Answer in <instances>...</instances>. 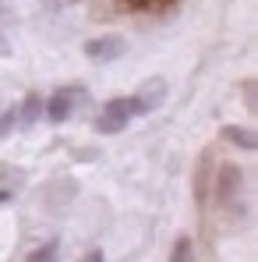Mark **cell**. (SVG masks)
I'll return each instance as SVG.
<instances>
[{
    "label": "cell",
    "instance_id": "1",
    "mask_svg": "<svg viewBox=\"0 0 258 262\" xmlns=\"http://www.w3.org/2000/svg\"><path fill=\"white\" fill-rule=\"evenodd\" d=\"M248 181L237 163H216L213 174V195L209 206L219 209V216L226 220V227H244L248 223Z\"/></svg>",
    "mask_w": 258,
    "mask_h": 262
},
{
    "label": "cell",
    "instance_id": "2",
    "mask_svg": "<svg viewBox=\"0 0 258 262\" xmlns=\"http://www.w3.org/2000/svg\"><path fill=\"white\" fill-rule=\"evenodd\" d=\"M85 99H88V89H82V85H60L43 103V117H46V121H53V124H64V121L75 117V110H78Z\"/></svg>",
    "mask_w": 258,
    "mask_h": 262
},
{
    "label": "cell",
    "instance_id": "3",
    "mask_svg": "<svg viewBox=\"0 0 258 262\" xmlns=\"http://www.w3.org/2000/svg\"><path fill=\"white\" fill-rule=\"evenodd\" d=\"M131 117H142V114H138L134 96L110 99V103L99 110V117H96V131H99V135H117V131H124L131 124Z\"/></svg>",
    "mask_w": 258,
    "mask_h": 262
},
{
    "label": "cell",
    "instance_id": "4",
    "mask_svg": "<svg viewBox=\"0 0 258 262\" xmlns=\"http://www.w3.org/2000/svg\"><path fill=\"white\" fill-rule=\"evenodd\" d=\"M213 174H216V156L213 152H202L198 156V167H195V202H198V209H209Z\"/></svg>",
    "mask_w": 258,
    "mask_h": 262
},
{
    "label": "cell",
    "instance_id": "5",
    "mask_svg": "<svg viewBox=\"0 0 258 262\" xmlns=\"http://www.w3.org/2000/svg\"><path fill=\"white\" fill-rule=\"evenodd\" d=\"M163 99H167V78H163V75H152L145 85L134 92V103H138V114H142V117L152 114V110H159Z\"/></svg>",
    "mask_w": 258,
    "mask_h": 262
},
{
    "label": "cell",
    "instance_id": "6",
    "mask_svg": "<svg viewBox=\"0 0 258 262\" xmlns=\"http://www.w3.org/2000/svg\"><path fill=\"white\" fill-rule=\"evenodd\" d=\"M121 53H124V39H121V36H96V39L85 43V57L92 64H110V60H117Z\"/></svg>",
    "mask_w": 258,
    "mask_h": 262
},
{
    "label": "cell",
    "instance_id": "7",
    "mask_svg": "<svg viewBox=\"0 0 258 262\" xmlns=\"http://www.w3.org/2000/svg\"><path fill=\"white\" fill-rule=\"evenodd\" d=\"M75 195H78V181H75V177L50 181V188H46V209H50V213H60V209H67V206L75 202Z\"/></svg>",
    "mask_w": 258,
    "mask_h": 262
},
{
    "label": "cell",
    "instance_id": "8",
    "mask_svg": "<svg viewBox=\"0 0 258 262\" xmlns=\"http://www.w3.org/2000/svg\"><path fill=\"white\" fill-rule=\"evenodd\" d=\"M219 138L230 142V145H237V149H244V152H255L258 149V131L244 128V124H226V128L219 131Z\"/></svg>",
    "mask_w": 258,
    "mask_h": 262
},
{
    "label": "cell",
    "instance_id": "9",
    "mask_svg": "<svg viewBox=\"0 0 258 262\" xmlns=\"http://www.w3.org/2000/svg\"><path fill=\"white\" fill-rule=\"evenodd\" d=\"M43 117V99L36 96V92H29L25 99H21V106H18V121L21 124H36Z\"/></svg>",
    "mask_w": 258,
    "mask_h": 262
},
{
    "label": "cell",
    "instance_id": "10",
    "mask_svg": "<svg viewBox=\"0 0 258 262\" xmlns=\"http://www.w3.org/2000/svg\"><path fill=\"white\" fill-rule=\"evenodd\" d=\"M170 262H195V241L187 234H180L170 248Z\"/></svg>",
    "mask_w": 258,
    "mask_h": 262
},
{
    "label": "cell",
    "instance_id": "11",
    "mask_svg": "<svg viewBox=\"0 0 258 262\" xmlns=\"http://www.w3.org/2000/svg\"><path fill=\"white\" fill-rule=\"evenodd\" d=\"M25 262H60V241H46L39 248H32Z\"/></svg>",
    "mask_w": 258,
    "mask_h": 262
},
{
    "label": "cell",
    "instance_id": "12",
    "mask_svg": "<svg viewBox=\"0 0 258 262\" xmlns=\"http://www.w3.org/2000/svg\"><path fill=\"white\" fill-rule=\"evenodd\" d=\"M14 121H18V110H7V114L0 117V135H7V131L14 128Z\"/></svg>",
    "mask_w": 258,
    "mask_h": 262
},
{
    "label": "cell",
    "instance_id": "13",
    "mask_svg": "<svg viewBox=\"0 0 258 262\" xmlns=\"http://www.w3.org/2000/svg\"><path fill=\"white\" fill-rule=\"evenodd\" d=\"M244 103H248V110H255L258 99H255V82H244Z\"/></svg>",
    "mask_w": 258,
    "mask_h": 262
},
{
    "label": "cell",
    "instance_id": "14",
    "mask_svg": "<svg viewBox=\"0 0 258 262\" xmlns=\"http://www.w3.org/2000/svg\"><path fill=\"white\" fill-rule=\"evenodd\" d=\"M170 4H177V0H142V7H156V11L159 7H170Z\"/></svg>",
    "mask_w": 258,
    "mask_h": 262
},
{
    "label": "cell",
    "instance_id": "15",
    "mask_svg": "<svg viewBox=\"0 0 258 262\" xmlns=\"http://www.w3.org/2000/svg\"><path fill=\"white\" fill-rule=\"evenodd\" d=\"M82 262H106V259H103V252H99V248H92V252L82 255Z\"/></svg>",
    "mask_w": 258,
    "mask_h": 262
},
{
    "label": "cell",
    "instance_id": "16",
    "mask_svg": "<svg viewBox=\"0 0 258 262\" xmlns=\"http://www.w3.org/2000/svg\"><path fill=\"white\" fill-rule=\"evenodd\" d=\"M7 202H11V188L4 184V188H0V206H7Z\"/></svg>",
    "mask_w": 258,
    "mask_h": 262
},
{
    "label": "cell",
    "instance_id": "17",
    "mask_svg": "<svg viewBox=\"0 0 258 262\" xmlns=\"http://www.w3.org/2000/svg\"><path fill=\"white\" fill-rule=\"evenodd\" d=\"M96 156H99L96 149H82V152H78V160H96Z\"/></svg>",
    "mask_w": 258,
    "mask_h": 262
},
{
    "label": "cell",
    "instance_id": "18",
    "mask_svg": "<svg viewBox=\"0 0 258 262\" xmlns=\"http://www.w3.org/2000/svg\"><path fill=\"white\" fill-rule=\"evenodd\" d=\"M7 53H11V43H7V39H4V32H0V57H7Z\"/></svg>",
    "mask_w": 258,
    "mask_h": 262
},
{
    "label": "cell",
    "instance_id": "19",
    "mask_svg": "<svg viewBox=\"0 0 258 262\" xmlns=\"http://www.w3.org/2000/svg\"><path fill=\"white\" fill-rule=\"evenodd\" d=\"M121 7H142V0H117Z\"/></svg>",
    "mask_w": 258,
    "mask_h": 262
}]
</instances>
